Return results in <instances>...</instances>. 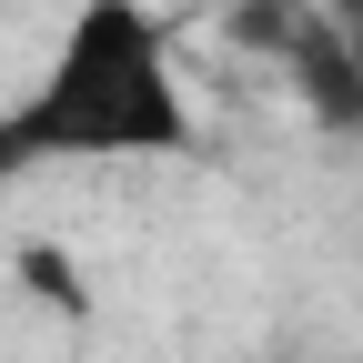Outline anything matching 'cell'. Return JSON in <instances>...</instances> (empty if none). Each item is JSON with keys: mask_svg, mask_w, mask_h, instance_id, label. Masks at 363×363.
Wrapping results in <instances>:
<instances>
[{"mask_svg": "<svg viewBox=\"0 0 363 363\" xmlns=\"http://www.w3.org/2000/svg\"><path fill=\"white\" fill-rule=\"evenodd\" d=\"M233 40L242 51H262L272 71L293 81V101L343 131V142H363V40L333 30L323 0H233Z\"/></svg>", "mask_w": 363, "mask_h": 363, "instance_id": "7a4b0ae2", "label": "cell"}, {"mask_svg": "<svg viewBox=\"0 0 363 363\" xmlns=\"http://www.w3.org/2000/svg\"><path fill=\"white\" fill-rule=\"evenodd\" d=\"M202 111L182 81V40L152 0H71L30 91L0 111V182L51 162H192Z\"/></svg>", "mask_w": 363, "mask_h": 363, "instance_id": "6da1fadb", "label": "cell"}]
</instances>
